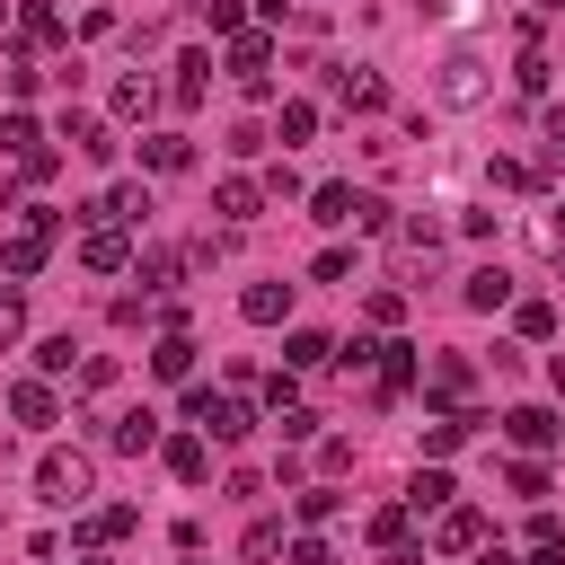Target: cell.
<instances>
[{
    "instance_id": "cell-14",
    "label": "cell",
    "mask_w": 565,
    "mask_h": 565,
    "mask_svg": "<svg viewBox=\"0 0 565 565\" xmlns=\"http://www.w3.org/2000/svg\"><path fill=\"white\" fill-rule=\"evenodd\" d=\"M212 212H221V221H256V212H265V185H256V177H221V185H212Z\"/></svg>"
},
{
    "instance_id": "cell-21",
    "label": "cell",
    "mask_w": 565,
    "mask_h": 565,
    "mask_svg": "<svg viewBox=\"0 0 565 565\" xmlns=\"http://www.w3.org/2000/svg\"><path fill=\"white\" fill-rule=\"evenodd\" d=\"M459 300H468V309H503V300H512V274H503V265H477Z\"/></svg>"
},
{
    "instance_id": "cell-29",
    "label": "cell",
    "mask_w": 565,
    "mask_h": 565,
    "mask_svg": "<svg viewBox=\"0 0 565 565\" xmlns=\"http://www.w3.org/2000/svg\"><path fill=\"white\" fill-rule=\"evenodd\" d=\"M62 371H79V344L71 335H44L35 344V380H62Z\"/></svg>"
},
{
    "instance_id": "cell-13",
    "label": "cell",
    "mask_w": 565,
    "mask_h": 565,
    "mask_svg": "<svg viewBox=\"0 0 565 565\" xmlns=\"http://www.w3.org/2000/svg\"><path fill=\"white\" fill-rule=\"evenodd\" d=\"M141 168L185 177V168H194V141H185V132H141Z\"/></svg>"
},
{
    "instance_id": "cell-17",
    "label": "cell",
    "mask_w": 565,
    "mask_h": 565,
    "mask_svg": "<svg viewBox=\"0 0 565 565\" xmlns=\"http://www.w3.org/2000/svg\"><path fill=\"white\" fill-rule=\"evenodd\" d=\"M503 433H512V441H521V450H547V441H556V433H565V424H556V415H547V406H512V415H503Z\"/></svg>"
},
{
    "instance_id": "cell-22",
    "label": "cell",
    "mask_w": 565,
    "mask_h": 565,
    "mask_svg": "<svg viewBox=\"0 0 565 565\" xmlns=\"http://www.w3.org/2000/svg\"><path fill=\"white\" fill-rule=\"evenodd\" d=\"M150 371L159 380H194V335H159L150 344Z\"/></svg>"
},
{
    "instance_id": "cell-54",
    "label": "cell",
    "mask_w": 565,
    "mask_h": 565,
    "mask_svg": "<svg viewBox=\"0 0 565 565\" xmlns=\"http://www.w3.org/2000/svg\"><path fill=\"white\" fill-rule=\"evenodd\" d=\"M424 9H450V0H424Z\"/></svg>"
},
{
    "instance_id": "cell-34",
    "label": "cell",
    "mask_w": 565,
    "mask_h": 565,
    "mask_svg": "<svg viewBox=\"0 0 565 565\" xmlns=\"http://www.w3.org/2000/svg\"><path fill=\"white\" fill-rule=\"evenodd\" d=\"M371 547H380V556L406 547V503H380V512H371Z\"/></svg>"
},
{
    "instance_id": "cell-7",
    "label": "cell",
    "mask_w": 565,
    "mask_h": 565,
    "mask_svg": "<svg viewBox=\"0 0 565 565\" xmlns=\"http://www.w3.org/2000/svg\"><path fill=\"white\" fill-rule=\"evenodd\" d=\"M433 547H441V556H468V547H486V512H477V503H441V530H433Z\"/></svg>"
},
{
    "instance_id": "cell-49",
    "label": "cell",
    "mask_w": 565,
    "mask_h": 565,
    "mask_svg": "<svg viewBox=\"0 0 565 565\" xmlns=\"http://www.w3.org/2000/svg\"><path fill=\"white\" fill-rule=\"evenodd\" d=\"M539 124H547V141H565V106H547V115H539Z\"/></svg>"
},
{
    "instance_id": "cell-35",
    "label": "cell",
    "mask_w": 565,
    "mask_h": 565,
    "mask_svg": "<svg viewBox=\"0 0 565 565\" xmlns=\"http://www.w3.org/2000/svg\"><path fill=\"white\" fill-rule=\"evenodd\" d=\"M106 212H115V221H150V185H132V177H124V185L106 194Z\"/></svg>"
},
{
    "instance_id": "cell-8",
    "label": "cell",
    "mask_w": 565,
    "mask_h": 565,
    "mask_svg": "<svg viewBox=\"0 0 565 565\" xmlns=\"http://www.w3.org/2000/svg\"><path fill=\"white\" fill-rule=\"evenodd\" d=\"M106 450H124V459H141V450H159V415H150V406H124V415L106 424Z\"/></svg>"
},
{
    "instance_id": "cell-23",
    "label": "cell",
    "mask_w": 565,
    "mask_h": 565,
    "mask_svg": "<svg viewBox=\"0 0 565 565\" xmlns=\"http://www.w3.org/2000/svg\"><path fill=\"white\" fill-rule=\"evenodd\" d=\"M415 388V344H380V397H406Z\"/></svg>"
},
{
    "instance_id": "cell-30",
    "label": "cell",
    "mask_w": 565,
    "mask_h": 565,
    "mask_svg": "<svg viewBox=\"0 0 565 565\" xmlns=\"http://www.w3.org/2000/svg\"><path fill=\"white\" fill-rule=\"evenodd\" d=\"M450 503V477L441 468H415V486H406V512H441Z\"/></svg>"
},
{
    "instance_id": "cell-50",
    "label": "cell",
    "mask_w": 565,
    "mask_h": 565,
    "mask_svg": "<svg viewBox=\"0 0 565 565\" xmlns=\"http://www.w3.org/2000/svg\"><path fill=\"white\" fill-rule=\"evenodd\" d=\"M477 565H512V556H503V547H477Z\"/></svg>"
},
{
    "instance_id": "cell-19",
    "label": "cell",
    "mask_w": 565,
    "mask_h": 565,
    "mask_svg": "<svg viewBox=\"0 0 565 565\" xmlns=\"http://www.w3.org/2000/svg\"><path fill=\"white\" fill-rule=\"evenodd\" d=\"M18 44H62V9L53 0H26L18 9Z\"/></svg>"
},
{
    "instance_id": "cell-32",
    "label": "cell",
    "mask_w": 565,
    "mask_h": 565,
    "mask_svg": "<svg viewBox=\"0 0 565 565\" xmlns=\"http://www.w3.org/2000/svg\"><path fill=\"white\" fill-rule=\"evenodd\" d=\"M309 212H318L327 230H344V221H353V185H318V194H309Z\"/></svg>"
},
{
    "instance_id": "cell-1",
    "label": "cell",
    "mask_w": 565,
    "mask_h": 565,
    "mask_svg": "<svg viewBox=\"0 0 565 565\" xmlns=\"http://www.w3.org/2000/svg\"><path fill=\"white\" fill-rule=\"evenodd\" d=\"M185 424H194L203 441H247V433H256L247 397H221V388H203V380H185Z\"/></svg>"
},
{
    "instance_id": "cell-31",
    "label": "cell",
    "mask_w": 565,
    "mask_h": 565,
    "mask_svg": "<svg viewBox=\"0 0 565 565\" xmlns=\"http://www.w3.org/2000/svg\"><path fill=\"white\" fill-rule=\"evenodd\" d=\"M0 150H9V159H35V150H44L35 115H0Z\"/></svg>"
},
{
    "instance_id": "cell-6",
    "label": "cell",
    "mask_w": 565,
    "mask_h": 565,
    "mask_svg": "<svg viewBox=\"0 0 565 565\" xmlns=\"http://www.w3.org/2000/svg\"><path fill=\"white\" fill-rule=\"evenodd\" d=\"M79 265H88V274H124V265H132V238H124L115 221H88V238H79Z\"/></svg>"
},
{
    "instance_id": "cell-12",
    "label": "cell",
    "mask_w": 565,
    "mask_h": 565,
    "mask_svg": "<svg viewBox=\"0 0 565 565\" xmlns=\"http://www.w3.org/2000/svg\"><path fill=\"white\" fill-rule=\"evenodd\" d=\"M238 318H247V327H282V318H291V282H247V291H238Z\"/></svg>"
},
{
    "instance_id": "cell-44",
    "label": "cell",
    "mask_w": 565,
    "mask_h": 565,
    "mask_svg": "<svg viewBox=\"0 0 565 565\" xmlns=\"http://www.w3.org/2000/svg\"><path fill=\"white\" fill-rule=\"evenodd\" d=\"M353 230H388V203L380 194H353Z\"/></svg>"
},
{
    "instance_id": "cell-52",
    "label": "cell",
    "mask_w": 565,
    "mask_h": 565,
    "mask_svg": "<svg viewBox=\"0 0 565 565\" xmlns=\"http://www.w3.org/2000/svg\"><path fill=\"white\" fill-rule=\"evenodd\" d=\"M547 380H556V388H565V353H556V362H547Z\"/></svg>"
},
{
    "instance_id": "cell-18",
    "label": "cell",
    "mask_w": 565,
    "mask_h": 565,
    "mask_svg": "<svg viewBox=\"0 0 565 565\" xmlns=\"http://www.w3.org/2000/svg\"><path fill=\"white\" fill-rule=\"evenodd\" d=\"M477 424H486V415H468V406H459V415H441V424H424V459H450Z\"/></svg>"
},
{
    "instance_id": "cell-5",
    "label": "cell",
    "mask_w": 565,
    "mask_h": 565,
    "mask_svg": "<svg viewBox=\"0 0 565 565\" xmlns=\"http://www.w3.org/2000/svg\"><path fill=\"white\" fill-rule=\"evenodd\" d=\"M468 388H477V362H468V353H433V362H424V397H433V406H459Z\"/></svg>"
},
{
    "instance_id": "cell-25",
    "label": "cell",
    "mask_w": 565,
    "mask_h": 565,
    "mask_svg": "<svg viewBox=\"0 0 565 565\" xmlns=\"http://www.w3.org/2000/svg\"><path fill=\"white\" fill-rule=\"evenodd\" d=\"M150 106H159V88H150L141 71H124V79H115V115H124V124H141Z\"/></svg>"
},
{
    "instance_id": "cell-37",
    "label": "cell",
    "mask_w": 565,
    "mask_h": 565,
    "mask_svg": "<svg viewBox=\"0 0 565 565\" xmlns=\"http://www.w3.org/2000/svg\"><path fill=\"white\" fill-rule=\"evenodd\" d=\"M71 380H79L88 397H97V388H115V353H79V371H71Z\"/></svg>"
},
{
    "instance_id": "cell-11",
    "label": "cell",
    "mask_w": 565,
    "mask_h": 565,
    "mask_svg": "<svg viewBox=\"0 0 565 565\" xmlns=\"http://www.w3.org/2000/svg\"><path fill=\"white\" fill-rule=\"evenodd\" d=\"M327 79H335L344 115H380V106H388V79H380V71H327Z\"/></svg>"
},
{
    "instance_id": "cell-4",
    "label": "cell",
    "mask_w": 565,
    "mask_h": 565,
    "mask_svg": "<svg viewBox=\"0 0 565 565\" xmlns=\"http://www.w3.org/2000/svg\"><path fill=\"white\" fill-rule=\"evenodd\" d=\"M230 79H238L247 97H265V88H274V35L238 26V35H230Z\"/></svg>"
},
{
    "instance_id": "cell-33",
    "label": "cell",
    "mask_w": 565,
    "mask_h": 565,
    "mask_svg": "<svg viewBox=\"0 0 565 565\" xmlns=\"http://www.w3.org/2000/svg\"><path fill=\"white\" fill-rule=\"evenodd\" d=\"M512 327H521L530 344H547V335H556V300H521V309H512Z\"/></svg>"
},
{
    "instance_id": "cell-51",
    "label": "cell",
    "mask_w": 565,
    "mask_h": 565,
    "mask_svg": "<svg viewBox=\"0 0 565 565\" xmlns=\"http://www.w3.org/2000/svg\"><path fill=\"white\" fill-rule=\"evenodd\" d=\"M79 565H115V556H106V547H79Z\"/></svg>"
},
{
    "instance_id": "cell-15",
    "label": "cell",
    "mask_w": 565,
    "mask_h": 565,
    "mask_svg": "<svg viewBox=\"0 0 565 565\" xmlns=\"http://www.w3.org/2000/svg\"><path fill=\"white\" fill-rule=\"evenodd\" d=\"M62 141H71L79 159H115V141H106V124H97V115H79V106H62Z\"/></svg>"
},
{
    "instance_id": "cell-36",
    "label": "cell",
    "mask_w": 565,
    "mask_h": 565,
    "mask_svg": "<svg viewBox=\"0 0 565 565\" xmlns=\"http://www.w3.org/2000/svg\"><path fill=\"white\" fill-rule=\"evenodd\" d=\"M547 71H556V62L530 44V53H521V71H512V79H521V97H547Z\"/></svg>"
},
{
    "instance_id": "cell-39",
    "label": "cell",
    "mask_w": 565,
    "mask_h": 565,
    "mask_svg": "<svg viewBox=\"0 0 565 565\" xmlns=\"http://www.w3.org/2000/svg\"><path fill=\"white\" fill-rule=\"evenodd\" d=\"M486 185H503V194H521V185H539L521 159H486Z\"/></svg>"
},
{
    "instance_id": "cell-41",
    "label": "cell",
    "mask_w": 565,
    "mask_h": 565,
    "mask_svg": "<svg viewBox=\"0 0 565 565\" xmlns=\"http://www.w3.org/2000/svg\"><path fill=\"white\" fill-rule=\"evenodd\" d=\"M203 26H212V35H238L247 9H238V0H203Z\"/></svg>"
},
{
    "instance_id": "cell-27",
    "label": "cell",
    "mask_w": 565,
    "mask_h": 565,
    "mask_svg": "<svg viewBox=\"0 0 565 565\" xmlns=\"http://www.w3.org/2000/svg\"><path fill=\"white\" fill-rule=\"evenodd\" d=\"M327 353H335V344H327L318 327H291V344H282V371H318Z\"/></svg>"
},
{
    "instance_id": "cell-53",
    "label": "cell",
    "mask_w": 565,
    "mask_h": 565,
    "mask_svg": "<svg viewBox=\"0 0 565 565\" xmlns=\"http://www.w3.org/2000/svg\"><path fill=\"white\" fill-rule=\"evenodd\" d=\"M0 26H9V0H0Z\"/></svg>"
},
{
    "instance_id": "cell-24",
    "label": "cell",
    "mask_w": 565,
    "mask_h": 565,
    "mask_svg": "<svg viewBox=\"0 0 565 565\" xmlns=\"http://www.w3.org/2000/svg\"><path fill=\"white\" fill-rule=\"evenodd\" d=\"M132 530H141V512H132V503H106L97 521H79V547H97V539H132Z\"/></svg>"
},
{
    "instance_id": "cell-46",
    "label": "cell",
    "mask_w": 565,
    "mask_h": 565,
    "mask_svg": "<svg viewBox=\"0 0 565 565\" xmlns=\"http://www.w3.org/2000/svg\"><path fill=\"white\" fill-rule=\"evenodd\" d=\"M291 565H335V547L327 539H291Z\"/></svg>"
},
{
    "instance_id": "cell-45",
    "label": "cell",
    "mask_w": 565,
    "mask_h": 565,
    "mask_svg": "<svg viewBox=\"0 0 565 565\" xmlns=\"http://www.w3.org/2000/svg\"><path fill=\"white\" fill-rule=\"evenodd\" d=\"M539 247H547V256H565V203H556V212H539Z\"/></svg>"
},
{
    "instance_id": "cell-10",
    "label": "cell",
    "mask_w": 565,
    "mask_h": 565,
    "mask_svg": "<svg viewBox=\"0 0 565 565\" xmlns=\"http://www.w3.org/2000/svg\"><path fill=\"white\" fill-rule=\"evenodd\" d=\"M477 97H486V62L477 53H450L441 62V106H477Z\"/></svg>"
},
{
    "instance_id": "cell-40",
    "label": "cell",
    "mask_w": 565,
    "mask_h": 565,
    "mask_svg": "<svg viewBox=\"0 0 565 565\" xmlns=\"http://www.w3.org/2000/svg\"><path fill=\"white\" fill-rule=\"evenodd\" d=\"M503 486H512V494H530V503H539V494H547V468H539V459H512V477H503Z\"/></svg>"
},
{
    "instance_id": "cell-2",
    "label": "cell",
    "mask_w": 565,
    "mask_h": 565,
    "mask_svg": "<svg viewBox=\"0 0 565 565\" xmlns=\"http://www.w3.org/2000/svg\"><path fill=\"white\" fill-rule=\"evenodd\" d=\"M62 221H71V212H53V203H35V212L18 221V238L0 247V265H9V274H35V265L53 256V238H62Z\"/></svg>"
},
{
    "instance_id": "cell-20",
    "label": "cell",
    "mask_w": 565,
    "mask_h": 565,
    "mask_svg": "<svg viewBox=\"0 0 565 565\" xmlns=\"http://www.w3.org/2000/svg\"><path fill=\"white\" fill-rule=\"evenodd\" d=\"M168 71H177V106H203V88H212V53H177Z\"/></svg>"
},
{
    "instance_id": "cell-43",
    "label": "cell",
    "mask_w": 565,
    "mask_h": 565,
    "mask_svg": "<svg viewBox=\"0 0 565 565\" xmlns=\"http://www.w3.org/2000/svg\"><path fill=\"white\" fill-rule=\"evenodd\" d=\"M309 274H318V282H344V274H353V247H318V265H309Z\"/></svg>"
},
{
    "instance_id": "cell-26",
    "label": "cell",
    "mask_w": 565,
    "mask_h": 565,
    "mask_svg": "<svg viewBox=\"0 0 565 565\" xmlns=\"http://www.w3.org/2000/svg\"><path fill=\"white\" fill-rule=\"evenodd\" d=\"M397 256H406V265H433V256H441V221H406V230H397Z\"/></svg>"
},
{
    "instance_id": "cell-16",
    "label": "cell",
    "mask_w": 565,
    "mask_h": 565,
    "mask_svg": "<svg viewBox=\"0 0 565 565\" xmlns=\"http://www.w3.org/2000/svg\"><path fill=\"white\" fill-rule=\"evenodd\" d=\"M9 415H18V424H53V415H62L53 380H18V388H9Z\"/></svg>"
},
{
    "instance_id": "cell-28",
    "label": "cell",
    "mask_w": 565,
    "mask_h": 565,
    "mask_svg": "<svg viewBox=\"0 0 565 565\" xmlns=\"http://www.w3.org/2000/svg\"><path fill=\"white\" fill-rule=\"evenodd\" d=\"M177 274H185L177 247H150V256H141V291H177Z\"/></svg>"
},
{
    "instance_id": "cell-47",
    "label": "cell",
    "mask_w": 565,
    "mask_h": 565,
    "mask_svg": "<svg viewBox=\"0 0 565 565\" xmlns=\"http://www.w3.org/2000/svg\"><path fill=\"white\" fill-rule=\"evenodd\" d=\"M18 335H26V309H18V300H0V344H18Z\"/></svg>"
},
{
    "instance_id": "cell-48",
    "label": "cell",
    "mask_w": 565,
    "mask_h": 565,
    "mask_svg": "<svg viewBox=\"0 0 565 565\" xmlns=\"http://www.w3.org/2000/svg\"><path fill=\"white\" fill-rule=\"evenodd\" d=\"M530 565H565V539H547V547H530Z\"/></svg>"
},
{
    "instance_id": "cell-3",
    "label": "cell",
    "mask_w": 565,
    "mask_h": 565,
    "mask_svg": "<svg viewBox=\"0 0 565 565\" xmlns=\"http://www.w3.org/2000/svg\"><path fill=\"white\" fill-rule=\"evenodd\" d=\"M35 486H44V503L79 512V503H88V459H79V450H44V459H35Z\"/></svg>"
},
{
    "instance_id": "cell-42",
    "label": "cell",
    "mask_w": 565,
    "mask_h": 565,
    "mask_svg": "<svg viewBox=\"0 0 565 565\" xmlns=\"http://www.w3.org/2000/svg\"><path fill=\"white\" fill-rule=\"evenodd\" d=\"M309 132H318V106L291 97V106H282V141H309Z\"/></svg>"
},
{
    "instance_id": "cell-9",
    "label": "cell",
    "mask_w": 565,
    "mask_h": 565,
    "mask_svg": "<svg viewBox=\"0 0 565 565\" xmlns=\"http://www.w3.org/2000/svg\"><path fill=\"white\" fill-rule=\"evenodd\" d=\"M159 459H168V477H177V486H203L212 441H203V433H168V441H159Z\"/></svg>"
},
{
    "instance_id": "cell-38",
    "label": "cell",
    "mask_w": 565,
    "mask_h": 565,
    "mask_svg": "<svg viewBox=\"0 0 565 565\" xmlns=\"http://www.w3.org/2000/svg\"><path fill=\"white\" fill-rule=\"evenodd\" d=\"M335 512H344V494H335V486H309V494H300V521H309V530H318V521H335Z\"/></svg>"
}]
</instances>
